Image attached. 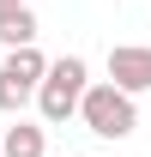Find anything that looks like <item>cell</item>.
<instances>
[{"instance_id": "6da1fadb", "label": "cell", "mask_w": 151, "mask_h": 157, "mask_svg": "<svg viewBox=\"0 0 151 157\" xmlns=\"http://www.w3.org/2000/svg\"><path fill=\"white\" fill-rule=\"evenodd\" d=\"M85 91H91V73H85V60H79V55H60V60H48V78H42V91H37V109H42V121H48V127H60L67 115H79Z\"/></svg>"}, {"instance_id": "7a4b0ae2", "label": "cell", "mask_w": 151, "mask_h": 157, "mask_svg": "<svg viewBox=\"0 0 151 157\" xmlns=\"http://www.w3.org/2000/svg\"><path fill=\"white\" fill-rule=\"evenodd\" d=\"M79 115H85V127H91L97 139H127L133 127H139L133 97H127V91H115V85H91L85 103H79Z\"/></svg>"}, {"instance_id": "3957f363", "label": "cell", "mask_w": 151, "mask_h": 157, "mask_svg": "<svg viewBox=\"0 0 151 157\" xmlns=\"http://www.w3.org/2000/svg\"><path fill=\"white\" fill-rule=\"evenodd\" d=\"M42 78H48V60L37 48H6V60H0V109L18 115L24 103L42 91Z\"/></svg>"}, {"instance_id": "277c9868", "label": "cell", "mask_w": 151, "mask_h": 157, "mask_svg": "<svg viewBox=\"0 0 151 157\" xmlns=\"http://www.w3.org/2000/svg\"><path fill=\"white\" fill-rule=\"evenodd\" d=\"M109 85L127 91V97L151 91V48H139V42H115V48H109Z\"/></svg>"}, {"instance_id": "5b68a950", "label": "cell", "mask_w": 151, "mask_h": 157, "mask_svg": "<svg viewBox=\"0 0 151 157\" xmlns=\"http://www.w3.org/2000/svg\"><path fill=\"white\" fill-rule=\"evenodd\" d=\"M0 42H6V48H37V12H30V6L0 12Z\"/></svg>"}, {"instance_id": "8992f818", "label": "cell", "mask_w": 151, "mask_h": 157, "mask_svg": "<svg viewBox=\"0 0 151 157\" xmlns=\"http://www.w3.org/2000/svg\"><path fill=\"white\" fill-rule=\"evenodd\" d=\"M0 157H42V127H30V121L6 127L0 133Z\"/></svg>"}, {"instance_id": "52a82bcc", "label": "cell", "mask_w": 151, "mask_h": 157, "mask_svg": "<svg viewBox=\"0 0 151 157\" xmlns=\"http://www.w3.org/2000/svg\"><path fill=\"white\" fill-rule=\"evenodd\" d=\"M12 6H24V0H0V12H12Z\"/></svg>"}]
</instances>
